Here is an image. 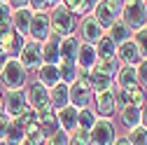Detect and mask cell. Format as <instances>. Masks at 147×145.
I'll return each instance as SVG.
<instances>
[{
	"mask_svg": "<svg viewBox=\"0 0 147 145\" xmlns=\"http://www.w3.org/2000/svg\"><path fill=\"white\" fill-rule=\"evenodd\" d=\"M38 126L42 129V133L49 138L54 131H59L61 129V124H59V115L56 110H51V108H47V110L38 112Z\"/></svg>",
	"mask_w": 147,
	"mask_h": 145,
	"instance_id": "19",
	"label": "cell"
},
{
	"mask_svg": "<svg viewBox=\"0 0 147 145\" xmlns=\"http://www.w3.org/2000/svg\"><path fill=\"white\" fill-rule=\"evenodd\" d=\"M45 145H49V143H45Z\"/></svg>",
	"mask_w": 147,
	"mask_h": 145,
	"instance_id": "53",
	"label": "cell"
},
{
	"mask_svg": "<svg viewBox=\"0 0 147 145\" xmlns=\"http://www.w3.org/2000/svg\"><path fill=\"white\" fill-rule=\"evenodd\" d=\"M77 49H80V38H77L75 33L61 38V45H59L61 61H72V63H75V59H77Z\"/></svg>",
	"mask_w": 147,
	"mask_h": 145,
	"instance_id": "20",
	"label": "cell"
},
{
	"mask_svg": "<svg viewBox=\"0 0 147 145\" xmlns=\"http://www.w3.org/2000/svg\"><path fill=\"white\" fill-rule=\"evenodd\" d=\"M5 112V94H0V115Z\"/></svg>",
	"mask_w": 147,
	"mask_h": 145,
	"instance_id": "49",
	"label": "cell"
},
{
	"mask_svg": "<svg viewBox=\"0 0 147 145\" xmlns=\"http://www.w3.org/2000/svg\"><path fill=\"white\" fill-rule=\"evenodd\" d=\"M56 5H61V0H47V7H56Z\"/></svg>",
	"mask_w": 147,
	"mask_h": 145,
	"instance_id": "50",
	"label": "cell"
},
{
	"mask_svg": "<svg viewBox=\"0 0 147 145\" xmlns=\"http://www.w3.org/2000/svg\"><path fill=\"white\" fill-rule=\"evenodd\" d=\"M26 140V126L19 124L14 117L9 119V126H7V133H5V143L7 145H21Z\"/></svg>",
	"mask_w": 147,
	"mask_h": 145,
	"instance_id": "25",
	"label": "cell"
},
{
	"mask_svg": "<svg viewBox=\"0 0 147 145\" xmlns=\"http://www.w3.org/2000/svg\"><path fill=\"white\" fill-rule=\"evenodd\" d=\"M0 82L7 89H24L28 82V70L21 66L19 59H7V63L0 70Z\"/></svg>",
	"mask_w": 147,
	"mask_h": 145,
	"instance_id": "2",
	"label": "cell"
},
{
	"mask_svg": "<svg viewBox=\"0 0 147 145\" xmlns=\"http://www.w3.org/2000/svg\"><path fill=\"white\" fill-rule=\"evenodd\" d=\"M140 124L147 129V105H142V110H140Z\"/></svg>",
	"mask_w": 147,
	"mask_h": 145,
	"instance_id": "45",
	"label": "cell"
},
{
	"mask_svg": "<svg viewBox=\"0 0 147 145\" xmlns=\"http://www.w3.org/2000/svg\"><path fill=\"white\" fill-rule=\"evenodd\" d=\"M96 5H98V0H84V7H86V12H89V14H91V9H94Z\"/></svg>",
	"mask_w": 147,
	"mask_h": 145,
	"instance_id": "46",
	"label": "cell"
},
{
	"mask_svg": "<svg viewBox=\"0 0 147 145\" xmlns=\"http://www.w3.org/2000/svg\"><path fill=\"white\" fill-rule=\"evenodd\" d=\"M94 110L98 117H107L112 119L117 115V108H115V89H105V91H96L94 94Z\"/></svg>",
	"mask_w": 147,
	"mask_h": 145,
	"instance_id": "9",
	"label": "cell"
},
{
	"mask_svg": "<svg viewBox=\"0 0 147 145\" xmlns=\"http://www.w3.org/2000/svg\"><path fill=\"white\" fill-rule=\"evenodd\" d=\"M26 101H28V105L33 108V110H38V112L47 110L49 108V89L42 82H38V80L30 82L26 87Z\"/></svg>",
	"mask_w": 147,
	"mask_h": 145,
	"instance_id": "7",
	"label": "cell"
},
{
	"mask_svg": "<svg viewBox=\"0 0 147 145\" xmlns=\"http://www.w3.org/2000/svg\"><path fill=\"white\" fill-rule=\"evenodd\" d=\"M59 45H61V38H59V35H54V33L42 42V63H54V66H59V61H61Z\"/></svg>",
	"mask_w": 147,
	"mask_h": 145,
	"instance_id": "16",
	"label": "cell"
},
{
	"mask_svg": "<svg viewBox=\"0 0 147 145\" xmlns=\"http://www.w3.org/2000/svg\"><path fill=\"white\" fill-rule=\"evenodd\" d=\"M0 145H7V143H5V140H0Z\"/></svg>",
	"mask_w": 147,
	"mask_h": 145,
	"instance_id": "51",
	"label": "cell"
},
{
	"mask_svg": "<svg viewBox=\"0 0 147 145\" xmlns=\"http://www.w3.org/2000/svg\"><path fill=\"white\" fill-rule=\"evenodd\" d=\"M117 59H119L121 66H138L142 56H140L136 42H133V40H126V42L117 45Z\"/></svg>",
	"mask_w": 147,
	"mask_h": 145,
	"instance_id": "14",
	"label": "cell"
},
{
	"mask_svg": "<svg viewBox=\"0 0 147 145\" xmlns=\"http://www.w3.org/2000/svg\"><path fill=\"white\" fill-rule=\"evenodd\" d=\"M128 143L131 145H147V129L142 124H138L136 129H128Z\"/></svg>",
	"mask_w": 147,
	"mask_h": 145,
	"instance_id": "34",
	"label": "cell"
},
{
	"mask_svg": "<svg viewBox=\"0 0 147 145\" xmlns=\"http://www.w3.org/2000/svg\"><path fill=\"white\" fill-rule=\"evenodd\" d=\"M24 42H26V38H24V35H19L12 26L0 28V47L5 49V54H7L9 59H16V56H19Z\"/></svg>",
	"mask_w": 147,
	"mask_h": 145,
	"instance_id": "8",
	"label": "cell"
},
{
	"mask_svg": "<svg viewBox=\"0 0 147 145\" xmlns=\"http://www.w3.org/2000/svg\"><path fill=\"white\" fill-rule=\"evenodd\" d=\"M96 119H98V115H96V110H94L91 105H86V108H80V110H77V129L91 131V126L96 124Z\"/></svg>",
	"mask_w": 147,
	"mask_h": 145,
	"instance_id": "28",
	"label": "cell"
},
{
	"mask_svg": "<svg viewBox=\"0 0 147 145\" xmlns=\"http://www.w3.org/2000/svg\"><path fill=\"white\" fill-rule=\"evenodd\" d=\"M12 19V7L7 0H0V28H7Z\"/></svg>",
	"mask_w": 147,
	"mask_h": 145,
	"instance_id": "39",
	"label": "cell"
},
{
	"mask_svg": "<svg viewBox=\"0 0 147 145\" xmlns=\"http://www.w3.org/2000/svg\"><path fill=\"white\" fill-rule=\"evenodd\" d=\"M7 3H9L12 9H16V7H28V0H7Z\"/></svg>",
	"mask_w": 147,
	"mask_h": 145,
	"instance_id": "44",
	"label": "cell"
},
{
	"mask_svg": "<svg viewBox=\"0 0 147 145\" xmlns=\"http://www.w3.org/2000/svg\"><path fill=\"white\" fill-rule=\"evenodd\" d=\"M68 145H91L89 131H84V129H75V131H70Z\"/></svg>",
	"mask_w": 147,
	"mask_h": 145,
	"instance_id": "38",
	"label": "cell"
},
{
	"mask_svg": "<svg viewBox=\"0 0 147 145\" xmlns=\"http://www.w3.org/2000/svg\"><path fill=\"white\" fill-rule=\"evenodd\" d=\"M131 40L136 42V47H138V51H140V56H142V59H147V26H145V28H140V30H136Z\"/></svg>",
	"mask_w": 147,
	"mask_h": 145,
	"instance_id": "35",
	"label": "cell"
},
{
	"mask_svg": "<svg viewBox=\"0 0 147 145\" xmlns=\"http://www.w3.org/2000/svg\"><path fill=\"white\" fill-rule=\"evenodd\" d=\"M51 35V24H49V12L42 9V12H33L30 16V26H28V38L30 40H38V42H45Z\"/></svg>",
	"mask_w": 147,
	"mask_h": 145,
	"instance_id": "6",
	"label": "cell"
},
{
	"mask_svg": "<svg viewBox=\"0 0 147 145\" xmlns=\"http://www.w3.org/2000/svg\"><path fill=\"white\" fill-rule=\"evenodd\" d=\"M30 16H33V9L30 7H16L12 9V19H9V26L24 35V38H28V26H30Z\"/></svg>",
	"mask_w": 147,
	"mask_h": 145,
	"instance_id": "12",
	"label": "cell"
},
{
	"mask_svg": "<svg viewBox=\"0 0 147 145\" xmlns=\"http://www.w3.org/2000/svg\"><path fill=\"white\" fill-rule=\"evenodd\" d=\"M119 19L131 28L133 33L145 28L147 26V9H145V3L142 0H131V3H124V9H121V16Z\"/></svg>",
	"mask_w": 147,
	"mask_h": 145,
	"instance_id": "3",
	"label": "cell"
},
{
	"mask_svg": "<svg viewBox=\"0 0 147 145\" xmlns=\"http://www.w3.org/2000/svg\"><path fill=\"white\" fill-rule=\"evenodd\" d=\"M124 94H126L128 105H138V108H142V105H145V101H147V89H142L140 84L126 87V89H124Z\"/></svg>",
	"mask_w": 147,
	"mask_h": 145,
	"instance_id": "29",
	"label": "cell"
},
{
	"mask_svg": "<svg viewBox=\"0 0 147 145\" xmlns=\"http://www.w3.org/2000/svg\"><path fill=\"white\" fill-rule=\"evenodd\" d=\"M56 115H59V124H61L63 131L70 133V131L77 129V108H75V105L61 108V110H56Z\"/></svg>",
	"mask_w": 147,
	"mask_h": 145,
	"instance_id": "22",
	"label": "cell"
},
{
	"mask_svg": "<svg viewBox=\"0 0 147 145\" xmlns=\"http://www.w3.org/2000/svg\"><path fill=\"white\" fill-rule=\"evenodd\" d=\"M91 16H94V19L100 24V28H103V30H107L110 26H112V24L119 19V16H117L112 9L107 7V3H105V0H98V5L91 9Z\"/></svg>",
	"mask_w": 147,
	"mask_h": 145,
	"instance_id": "18",
	"label": "cell"
},
{
	"mask_svg": "<svg viewBox=\"0 0 147 145\" xmlns=\"http://www.w3.org/2000/svg\"><path fill=\"white\" fill-rule=\"evenodd\" d=\"M16 59L21 61V66L26 70H38L42 66V42L26 38V42H24V47H21V51H19Z\"/></svg>",
	"mask_w": 147,
	"mask_h": 145,
	"instance_id": "5",
	"label": "cell"
},
{
	"mask_svg": "<svg viewBox=\"0 0 147 145\" xmlns=\"http://www.w3.org/2000/svg\"><path fill=\"white\" fill-rule=\"evenodd\" d=\"M21 145H30V143H26V140H24V143H21Z\"/></svg>",
	"mask_w": 147,
	"mask_h": 145,
	"instance_id": "52",
	"label": "cell"
},
{
	"mask_svg": "<svg viewBox=\"0 0 147 145\" xmlns=\"http://www.w3.org/2000/svg\"><path fill=\"white\" fill-rule=\"evenodd\" d=\"M35 75H38V82H42L47 89H51L54 84L61 82V77H59V66H54V63H42L38 70H35Z\"/></svg>",
	"mask_w": 147,
	"mask_h": 145,
	"instance_id": "21",
	"label": "cell"
},
{
	"mask_svg": "<svg viewBox=\"0 0 147 145\" xmlns=\"http://www.w3.org/2000/svg\"><path fill=\"white\" fill-rule=\"evenodd\" d=\"M61 5H63V7H68L72 14L77 16V19H82L84 14H89V12H86V7H84V0H61Z\"/></svg>",
	"mask_w": 147,
	"mask_h": 145,
	"instance_id": "37",
	"label": "cell"
},
{
	"mask_svg": "<svg viewBox=\"0 0 147 145\" xmlns=\"http://www.w3.org/2000/svg\"><path fill=\"white\" fill-rule=\"evenodd\" d=\"M96 61H98L96 45H89V42H82V40H80V49H77V59H75V63H77L80 68L91 70V68L96 66Z\"/></svg>",
	"mask_w": 147,
	"mask_h": 145,
	"instance_id": "17",
	"label": "cell"
},
{
	"mask_svg": "<svg viewBox=\"0 0 147 145\" xmlns=\"http://www.w3.org/2000/svg\"><path fill=\"white\" fill-rule=\"evenodd\" d=\"M115 145H131V143H128L126 136H117V138H115Z\"/></svg>",
	"mask_w": 147,
	"mask_h": 145,
	"instance_id": "48",
	"label": "cell"
},
{
	"mask_svg": "<svg viewBox=\"0 0 147 145\" xmlns=\"http://www.w3.org/2000/svg\"><path fill=\"white\" fill-rule=\"evenodd\" d=\"M68 138H70V133L63 131V129H59V131H54V133L47 138V143H49V145H68Z\"/></svg>",
	"mask_w": 147,
	"mask_h": 145,
	"instance_id": "40",
	"label": "cell"
},
{
	"mask_svg": "<svg viewBox=\"0 0 147 145\" xmlns=\"http://www.w3.org/2000/svg\"><path fill=\"white\" fill-rule=\"evenodd\" d=\"M7 59H9V56H7V54H5V49L0 47V70H3V66L7 63Z\"/></svg>",
	"mask_w": 147,
	"mask_h": 145,
	"instance_id": "47",
	"label": "cell"
},
{
	"mask_svg": "<svg viewBox=\"0 0 147 145\" xmlns=\"http://www.w3.org/2000/svg\"><path fill=\"white\" fill-rule=\"evenodd\" d=\"M77 28H80V40H82V42H89V45H96V42L100 40V35L105 33V30L100 28V24H98L91 14H84V16H82L80 24H77Z\"/></svg>",
	"mask_w": 147,
	"mask_h": 145,
	"instance_id": "10",
	"label": "cell"
},
{
	"mask_svg": "<svg viewBox=\"0 0 147 145\" xmlns=\"http://www.w3.org/2000/svg\"><path fill=\"white\" fill-rule=\"evenodd\" d=\"M105 89H115V77L105 75V72L91 70V91H105Z\"/></svg>",
	"mask_w": 147,
	"mask_h": 145,
	"instance_id": "27",
	"label": "cell"
},
{
	"mask_svg": "<svg viewBox=\"0 0 147 145\" xmlns=\"http://www.w3.org/2000/svg\"><path fill=\"white\" fill-rule=\"evenodd\" d=\"M14 119L19 122V124H24V126H28V124H35V122H38V110H33L30 105H26V108H24V110H21L19 115H16Z\"/></svg>",
	"mask_w": 147,
	"mask_h": 145,
	"instance_id": "36",
	"label": "cell"
},
{
	"mask_svg": "<svg viewBox=\"0 0 147 145\" xmlns=\"http://www.w3.org/2000/svg\"><path fill=\"white\" fill-rule=\"evenodd\" d=\"M26 143H30V145H45L47 143V136L42 133V129L38 126V122L26 126Z\"/></svg>",
	"mask_w": 147,
	"mask_h": 145,
	"instance_id": "33",
	"label": "cell"
},
{
	"mask_svg": "<svg viewBox=\"0 0 147 145\" xmlns=\"http://www.w3.org/2000/svg\"><path fill=\"white\" fill-rule=\"evenodd\" d=\"M140 110L142 108H138V105H126L119 112L121 115V124L126 126V129H136V126L140 124Z\"/></svg>",
	"mask_w": 147,
	"mask_h": 145,
	"instance_id": "30",
	"label": "cell"
},
{
	"mask_svg": "<svg viewBox=\"0 0 147 145\" xmlns=\"http://www.w3.org/2000/svg\"><path fill=\"white\" fill-rule=\"evenodd\" d=\"M119 59L115 56V59H98L96 61V66L94 68H91V70H98V72H105V75H117V70H119Z\"/></svg>",
	"mask_w": 147,
	"mask_h": 145,
	"instance_id": "32",
	"label": "cell"
},
{
	"mask_svg": "<svg viewBox=\"0 0 147 145\" xmlns=\"http://www.w3.org/2000/svg\"><path fill=\"white\" fill-rule=\"evenodd\" d=\"M136 75H138V84L147 89V59H140V63L136 66Z\"/></svg>",
	"mask_w": 147,
	"mask_h": 145,
	"instance_id": "41",
	"label": "cell"
},
{
	"mask_svg": "<svg viewBox=\"0 0 147 145\" xmlns=\"http://www.w3.org/2000/svg\"><path fill=\"white\" fill-rule=\"evenodd\" d=\"M28 7L33 12H42V9H49L47 7V0H28Z\"/></svg>",
	"mask_w": 147,
	"mask_h": 145,
	"instance_id": "43",
	"label": "cell"
},
{
	"mask_svg": "<svg viewBox=\"0 0 147 145\" xmlns=\"http://www.w3.org/2000/svg\"><path fill=\"white\" fill-rule=\"evenodd\" d=\"M49 24H51V33H54V35L65 38V35H72V33L77 30L80 19H77V16L72 14L68 7L56 5V7H51V12H49Z\"/></svg>",
	"mask_w": 147,
	"mask_h": 145,
	"instance_id": "1",
	"label": "cell"
},
{
	"mask_svg": "<svg viewBox=\"0 0 147 145\" xmlns=\"http://www.w3.org/2000/svg\"><path fill=\"white\" fill-rule=\"evenodd\" d=\"M26 105H28V101H26V87L24 89H7V94H5V112L9 117H16Z\"/></svg>",
	"mask_w": 147,
	"mask_h": 145,
	"instance_id": "11",
	"label": "cell"
},
{
	"mask_svg": "<svg viewBox=\"0 0 147 145\" xmlns=\"http://www.w3.org/2000/svg\"><path fill=\"white\" fill-rule=\"evenodd\" d=\"M96 54H98V59H115L117 56V45L112 42V38L107 33H103L100 40L96 42Z\"/></svg>",
	"mask_w": 147,
	"mask_h": 145,
	"instance_id": "26",
	"label": "cell"
},
{
	"mask_svg": "<svg viewBox=\"0 0 147 145\" xmlns=\"http://www.w3.org/2000/svg\"><path fill=\"white\" fill-rule=\"evenodd\" d=\"M59 77L63 84H72L77 80V63L72 61H59Z\"/></svg>",
	"mask_w": 147,
	"mask_h": 145,
	"instance_id": "31",
	"label": "cell"
},
{
	"mask_svg": "<svg viewBox=\"0 0 147 145\" xmlns=\"http://www.w3.org/2000/svg\"><path fill=\"white\" fill-rule=\"evenodd\" d=\"M91 98H94V91H91L89 87L80 84L77 80L70 84V105H75L77 110H80V108H86V105H91Z\"/></svg>",
	"mask_w": 147,
	"mask_h": 145,
	"instance_id": "15",
	"label": "cell"
},
{
	"mask_svg": "<svg viewBox=\"0 0 147 145\" xmlns=\"http://www.w3.org/2000/svg\"><path fill=\"white\" fill-rule=\"evenodd\" d=\"M9 115L7 112H3L0 115V140H5V133H7V126H9Z\"/></svg>",
	"mask_w": 147,
	"mask_h": 145,
	"instance_id": "42",
	"label": "cell"
},
{
	"mask_svg": "<svg viewBox=\"0 0 147 145\" xmlns=\"http://www.w3.org/2000/svg\"><path fill=\"white\" fill-rule=\"evenodd\" d=\"M70 105V84H54L49 89V108L51 110H61V108Z\"/></svg>",
	"mask_w": 147,
	"mask_h": 145,
	"instance_id": "13",
	"label": "cell"
},
{
	"mask_svg": "<svg viewBox=\"0 0 147 145\" xmlns=\"http://www.w3.org/2000/svg\"><path fill=\"white\" fill-rule=\"evenodd\" d=\"M89 138H91V145H115V138H117L115 122L107 117H98L89 131Z\"/></svg>",
	"mask_w": 147,
	"mask_h": 145,
	"instance_id": "4",
	"label": "cell"
},
{
	"mask_svg": "<svg viewBox=\"0 0 147 145\" xmlns=\"http://www.w3.org/2000/svg\"><path fill=\"white\" fill-rule=\"evenodd\" d=\"M138 84V75H136V66H119L117 75H115V87L117 89H126Z\"/></svg>",
	"mask_w": 147,
	"mask_h": 145,
	"instance_id": "23",
	"label": "cell"
},
{
	"mask_svg": "<svg viewBox=\"0 0 147 145\" xmlns=\"http://www.w3.org/2000/svg\"><path fill=\"white\" fill-rule=\"evenodd\" d=\"M105 33L110 35V38H112V42H115V45H121V42H126V40H131V38H133V30L128 28L121 19H117V21L110 26Z\"/></svg>",
	"mask_w": 147,
	"mask_h": 145,
	"instance_id": "24",
	"label": "cell"
}]
</instances>
